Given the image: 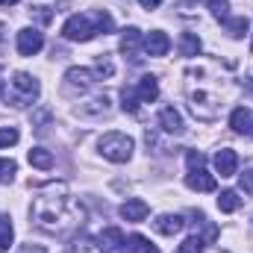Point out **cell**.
Wrapping results in <instances>:
<instances>
[{
  "label": "cell",
  "instance_id": "7402d4cb",
  "mask_svg": "<svg viewBox=\"0 0 253 253\" xmlns=\"http://www.w3.org/2000/svg\"><path fill=\"white\" fill-rule=\"evenodd\" d=\"M138 94H135V88H124L121 91V109H124L126 115H138Z\"/></svg>",
  "mask_w": 253,
  "mask_h": 253
},
{
  "label": "cell",
  "instance_id": "603a6c76",
  "mask_svg": "<svg viewBox=\"0 0 253 253\" xmlns=\"http://www.w3.org/2000/svg\"><path fill=\"white\" fill-rule=\"evenodd\" d=\"M12 236H15V230H12V221L3 215V218H0V253L9 251V245H12Z\"/></svg>",
  "mask_w": 253,
  "mask_h": 253
},
{
  "label": "cell",
  "instance_id": "277c9868",
  "mask_svg": "<svg viewBox=\"0 0 253 253\" xmlns=\"http://www.w3.org/2000/svg\"><path fill=\"white\" fill-rule=\"evenodd\" d=\"M42 47H44V36L36 27H24L18 33V53L21 56H36Z\"/></svg>",
  "mask_w": 253,
  "mask_h": 253
},
{
  "label": "cell",
  "instance_id": "83f0119b",
  "mask_svg": "<svg viewBox=\"0 0 253 253\" xmlns=\"http://www.w3.org/2000/svg\"><path fill=\"white\" fill-rule=\"evenodd\" d=\"M209 9H212V15L218 21H227L230 18V3L227 0H209Z\"/></svg>",
  "mask_w": 253,
  "mask_h": 253
},
{
  "label": "cell",
  "instance_id": "e0dca14e",
  "mask_svg": "<svg viewBox=\"0 0 253 253\" xmlns=\"http://www.w3.org/2000/svg\"><path fill=\"white\" fill-rule=\"evenodd\" d=\"M27 159H30V165H33V168H42V171L53 168V153H50V150H44V147H33V150L27 153Z\"/></svg>",
  "mask_w": 253,
  "mask_h": 253
},
{
  "label": "cell",
  "instance_id": "30bf717a",
  "mask_svg": "<svg viewBox=\"0 0 253 253\" xmlns=\"http://www.w3.org/2000/svg\"><path fill=\"white\" fill-rule=\"evenodd\" d=\"M135 94H138L141 103H153V100L159 97V80H156L153 74H144V77L138 80V85H135Z\"/></svg>",
  "mask_w": 253,
  "mask_h": 253
},
{
  "label": "cell",
  "instance_id": "5b68a950",
  "mask_svg": "<svg viewBox=\"0 0 253 253\" xmlns=\"http://www.w3.org/2000/svg\"><path fill=\"white\" fill-rule=\"evenodd\" d=\"M97 251L100 253H124L126 251V239L118 227H106L97 236Z\"/></svg>",
  "mask_w": 253,
  "mask_h": 253
},
{
  "label": "cell",
  "instance_id": "3957f363",
  "mask_svg": "<svg viewBox=\"0 0 253 253\" xmlns=\"http://www.w3.org/2000/svg\"><path fill=\"white\" fill-rule=\"evenodd\" d=\"M62 36L68 42H91L97 36V27L88 15H71L62 27Z\"/></svg>",
  "mask_w": 253,
  "mask_h": 253
},
{
  "label": "cell",
  "instance_id": "ffe728a7",
  "mask_svg": "<svg viewBox=\"0 0 253 253\" xmlns=\"http://www.w3.org/2000/svg\"><path fill=\"white\" fill-rule=\"evenodd\" d=\"M224 24H227V33H230L233 39H242V36H248V30H251V21H248V18H227Z\"/></svg>",
  "mask_w": 253,
  "mask_h": 253
},
{
  "label": "cell",
  "instance_id": "52a82bcc",
  "mask_svg": "<svg viewBox=\"0 0 253 253\" xmlns=\"http://www.w3.org/2000/svg\"><path fill=\"white\" fill-rule=\"evenodd\" d=\"M168 47H171V39H168L162 30H153V33L144 36V53H147V56H165Z\"/></svg>",
  "mask_w": 253,
  "mask_h": 253
},
{
  "label": "cell",
  "instance_id": "7a4b0ae2",
  "mask_svg": "<svg viewBox=\"0 0 253 253\" xmlns=\"http://www.w3.org/2000/svg\"><path fill=\"white\" fill-rule=\"evenodd\" d=\"M12 85H15V91L18 94H12V106H27V103H33L39 94H42V85H39V80L36 77H30V74H24V71H18L15 77H12Z\"/></svg>",
  "mask_w": 253,
  "mask_h": 253
},
{
  "label": "cell",
  "instance_id": "cb8c5ba5",
  "mask_svg": "<svg viewBox=\"0 0 253 253\" xmlns=\"http://www.w3.org/2000/svg\"><path fill=\"white\" fill-rule=\"evenodd\" d=\"M15 174H18V165H15L12 159H0V183L9 186V183L15 180Z\"/></svg>",
  "mask_w": 253,
  "mask_h": 253
},
{
  "label": "cell",
  "instance_id": "ac0fdd59",
  "mask_svg": "<svg viewBox=\"0 0 253 253\" xmlns=\"http://www.w3.org/2000/svg\"><path fill=\"white\" fill-rule=\"evenodd\" d=\"M239 206H242V197H239V191L224 189L221 194H218V209H221V212H236Z\"/></svg>",
  "mask_w": 253,
  "mask_h": 253
},
{
  "label": "cell",
  "instance_id": "ba28073f",
  "mask_svg": "<svg viewBox=\"0 0 253 253\" xmlns=\"http://www.w3.org/2000/svg\"><path fill=\"white\" fill-rule=\"evenodd\" d=\"M236 168H239V156H236V150L221 147V150L215 153V171H218L221 177H233Z\"/></svg>",
  "mask_w": 253,
  "mask_h": 253
},
{
  "label": "cell",
  "instance_id": "1f68e13d",
  "mask_svg": "<svg viewBox=\"0 0 253 253\" xmlns=\"http://www.w3.org/2000/svg\"><path fill=\"white\" fill-rule=\"evenodd\" d=\"M144 9H156V6H162V0H138Z\"/></svg>",
  "mask_w": 253,
  "mask_h": 253
},
{
  "label": "cell",
  "instance_id": "4dcf8cb0",
  "mask_svg": "<svg viewBox=\"0 0 253 253\" xmlns=\"http://www.w3.org/2000/svg\"><path fill=\"white\" fill-rule=\"evenodd\" d=\"M21 253H47L42 245H27V248H21Z\"/></svg>",
  "mask_w": 253,
  "mask_h": 253
},
{
  "label": "cell",
  "instance_id": "d6a6232c",
  "mask_svg": "<svg viewBox=\"0 0 253 253\" xmlns=\"http://www.w3.org/2000/svg\"><path fill=\"white\" fill-rule=\"evenodd\" d=\"M245 88H248V94H253V77L248 80V83H245Z\"/></svg>",
  "mask_w": 253,
  "mask_h": 253
},
{
  "label": "cell",
  "instance_id": "74e56055",
  "mask_svg": "<svg viewBox=\"0 0 253 253\" xmlns=\"http://www.w3.org/2000/svg\"><path fill=\"white\" fill-rule=\"evenodd\" d=\"M251 135H253V132H251Z\"/></svg>",
  "mask_w": 253,
  "mask_h": 253
},
{
  "label": "cell",
  "instance_id": "2e32d148",
  "mask_svg": "<svg viewBox=\"0 0 253 253\" xmlns=\"http://www.w3.org/2000/svg\"><path fill=\"white\" fill-rule=\"evenodd\" d=\"M126 251L132 253H159V248L147 239V236H141V233H132L129 239H126Z\"/></svg>",
  "mask_w": 253,
  "mask_h": 253
},
{
  "label": "cell",
  "instance_id": "9c48e42d",
  "mask_svg": "<svg viewBox=\"0 0 253 253\" xmlns=\"http://www.w3.org/2000/svg\"><path fill=\"white\" fill-rule=\"evenodd\" d=\"M186 186L191 191H215V177L203 168H194V171L186 174Z\"/></svg>",
  "mask_w": 253,
  "mask_h": 253
},
{
  "label": "cell",
  "instance_id": "f1b7e54d",
  "mask_svg": "<svg viewBox=\"0 0 253 253\" xmlns=\"http://www.w3.org/2000/svg\"><path fill=\"white\" fill-rule=\"evenodd\" d=\"M203 248H206V245H203L200 236H189V239L180 245V253H203Z\"/></svg>",
  "mask_w": 253,
  "mask_h": 253
},
{
  "label": "cell",
  "instance_id": "d6986e66",
  "mask_svg": "<svg viewBox=\"0 0 253 253\" xmlns=\"http://www.w3.org/2000/svg\"><path fill=\"white\" fill-rule=\"evenodd\" d=\"M200 39L194 36V33H183L180 36V56H197L200 53Z\"/></svg>",
  "mask_w": 253,
  "mask_h": 253
},
{
  "label": "cell",
  "instance_id": "e575fe53",
  "mask_svg": "<svg viewBox=\"0 0 253 253\" xmlns=\"http://www.w3.org/2000/svg\"><path fill=\"white\" fill-rule=\"evenodd\" d=\"M0 42H3V24H0Z\"/></svg>",
  "mask_w": 253,
  "mask_h": 253
},
{
  "label": "cell",
  "instance_id": "7c38bea8",
  "mask_svg": "<svg viewBox=\"0 0 253 253\" xmlns=\"http://www.w3.org/2000/svg\"><path fill=\"white\" fill-rule=\"evenodd\" d=\"M159 124H162V129H165V132H174V135H180V132L186 129V124H183V115H180L174 106H165V109L159 112Z\"/></svg>",
  "mask_w": 253,
  "mask_h": 253
},
{
  "label": "cell",
  "instance_id": "44dd1931",
  "mask_svg": "<svg viewBox=\"0 0 253 253\" xmlns=\"http://www.w3.org/2000/svg\"><path fill=\"white\" fill-rule=\"evenodd\" d=\"M91 74H94V80H109V77L115 74V65H112V59H109V56H97V59H94V71H91Z\"/></svg>",
  "mask_w": 253,
  "mask_h": 253
},
{
  "label": "cell",
  "instance_id": "d4e9b609",
  "mask_svg": "<svg viewBox=\"0 0 253 253\" xmlns=\"http://www.w3.org/2000/svg\"><path fill=\"white\" fill-rule=\"evenodd\" d=\"M91 21H94L97 33H112V30H115V24H112V15H109V12H97V15H91Z\"/></svg>",
  "mask_w": 253,
  "mask_h": 253
},
{
  "label": "cell",
  "instance_id": "4fadbf2b",
  "mask_svg": "<svg viewBox=\"0 0 253 253\" xmlns=\"http://www.w3.org/2000/svg\"><path fill=\"white\" fill-rule=\"evenodd\" d=\"M183 224H186V221H183L180 215H159V218L153 221L156 233H162V236H174V233H180Z\"/></svg>",
  "mask_w": 253,
  "mask_h": 253
},
{
  "label": "cell",
  "instance_id": "6da1fadb",
  "mask_svg": "<svg viewBox=\"0 0 253 253\" xmlns=\"http://www.w3.org/2000/svg\"><path fill=\"white\" fill-rule=\"evenodd\" d=\"M97 147H100L103 159H109V162H126L132 156V150H135V141L126 132H106L97 141Z\"/></svg>",
  "mask_w": 253,
  "mask_h": 253
},
{
  "label": "cell",
  "instance_id": "8fae6325",
  "mask_svg": "<svg viewBox=\"0 0 253 253\" xmlns=\"http://www.w3.org/2000/svg\"><path fill=\"white\" fill-rule=\"evenodd\" d=\"M147 203L144 200H138V197H132V200H126L124 206H121V218L129 221V224H138V221H144L147 218Z\"/></svg>",
  "mask_w": 253,
  "mask_h": 253
},
{
  "label": "cell",
  "instance_id": "484cf974",
  "mask_svg": "<svg viewBox=\"0 0 253 253\" xmlns=\"http://www.w3.org/2000/svg\"><path fill=\"white\" fill-rule=\"evenodd\" d=\"M239 186H242L245 194H251L253 197V159L245 165V174H239Z\"/></svg>",
  "mask_w": 253,
  "mask_h": 253
},
{
  "label": "cell",
  "instance_id": "5bb4252c",
  "mask_svg": "<svg viewBox=\"0 0 253 253\" xmlns=\"http://www.w3.org/2000/svg\"><path fill=\"white\" fill-rule=\"evenodd\" d=\"M230 126H233L236 132H253V112L251 109H245V106L233 109V115H230Z\"/></svg>",
  "mask_w": 253,
  "mask_h": 253
},
{
  "label": "cell",
  "instance_id": "8992f818",
  "mask_svg": "<svg viewBox=\"0 0 253 253\" xmlns=\"http://www.w3.org/2000/svg\"><path fill=\"white\" fill-rule=\"evenodd\" d=\"M144 44V39H141V33L135 30V27H126L124 36H121V53L129 56L132 62H141V56H138V47Z\"/></svg>",
  "mask_w": 253,
  "mask_h": 253
},
{
  "label": "cell",
  "instance_id": "f546056e",
  "mask_svg": "<svg viewBox=\"0 0 253 253\" xmlns=\"http://www.w3.org/2000/svg\"><path fill=\"white\" fill-rule=\"evenodd\" d=\"M186 162H189V171H194V168H203L206 165V156L200 150H189L186 153Z\"/></svg>",
  "mask_w": 253,
  "mask_h": 253
},
{
  "label": "cell",
  "instance_id": "8d00e7d4",
  "mask_svg": "<svg viewBox=\"0 0 253 253\" xmlns=\"http://www.w3.org/2000/svg\"><path fill=\"white\" fill-rule=\"evenodd\" d=\"M191 3H197V0H191Z\"/></svg>",
  "mask_w": 253,
  "mask_h": 253
},
{
  "label": "cell",
  "instance_id": "9a60e30c",
  "mask_svg": "<svg viewBox=\"0 0 253 253\" xmlns=\"http://www.w3.org/2000/svg\"><path fill=\"white\" fill-rule=\"evenodd\" d=\"M65 80H68V85L88 88V85L94 83V74H91L88 68H68V71H65Z\"/></svg>",
  "mask_w": 253,
  "mask_h": 253
},
{
  "label": "cell",
  "instance_id": "d590c367",
  "mask_svg": "<svg viewBox=\"0 0 253 253\" xmlns=\"http://www.w3.org/2000/svg\"><path fill=\"white\" fill-rule=\"evenodd\" d=\"M0 94H3V80H0Z\"/></svg>",
  "mask_w": 253,
  "mask_h": 253
},
{
  "label": "cell",
  "instance_id": "836d02e7",
  "mask_svg": "<svg viewBox=\"0 0 253 253\" xmlns=\"http://www.w3.org/2000/svg\"><path fill=\"white\" fill-rule=\"evenodd\" d=\"M15 3H21V0H0V6H15Z\"/></svg>",
  "mask_w": 253,
  "mask_h": 253
},
{
  "label": "cell",
  "instance_id": "4316f807",
  "mask_svg": "<svg viewBox=\"0 0 253 253\" xmlns=\"http://www.w3.org/2000/svg\"><path fill=\"white\" fill-rule=\"evenodd\" d=\"M18 138H21V132L15 126H0V147H12V144H18Z\"/></svg>",
  "mask_w": 253,
  "mask_h": 253
}]
</instances>
